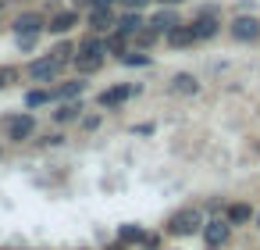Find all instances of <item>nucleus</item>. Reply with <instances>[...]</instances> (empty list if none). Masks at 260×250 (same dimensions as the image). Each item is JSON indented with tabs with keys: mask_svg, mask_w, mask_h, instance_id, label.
Listing matches in <instances>:
<instances>
[{
	"mask_svg": "<svg viewBox=\"0 0 260 250\" xmlns=\"http://www.w3.org/2000/svg\"><path fill=\"white\" fill-rule=\"evenodd\" d=\"M203 211H196V207H182L178 214H171V221H168V232L171 236H192V232H203Z\"/></svg>",
	"mask_w": 260,
	"mask_h": 250,
	"instance_id": "nucleus-1",
	"label": "nucleus"
},
{
	"mask_svg": "<svg viewBox=\"0 0 260 250\" xmlns=\"http://www.w3.org/2000/svg\"><path fill=\"white\" fill-rule=\"evenodd\" d=\"M189 25L196 29V36H200V40H214V36L221 33V15H217V8H200V11H196V18H192Z\"/></svg>",
	"mask_w": 260,
	"mask_h": 250,
	"instance_id": "nucleus-2",
	"label": "nucleus"
},
{
	"mask_svg": "<svg viewBox=\"0 0 260 250\" xmlns=\"http://www.w3.org/2000/svg\"><path fill=\"white\" fill-rule=\"evenodd\" d=\"M228 33H232V40H239V43H253V40H260V18H253V15H235L232 25H228Z\"/></svg>",
	"mask_w": 260,
	"mask_h": 250,
	"instance_id": "nucleus-3",
	"label": "nucleus"
},
{
	"mask_svg": "<svg viewBox=\"0 0 260 250\" xmlns=\"http://www.w3.org/2000/svg\"><path fill=\"white\" fill-rule=\"evenodd\" d=\"M228 236H232V221L228 218H210L207 225H203V239H207V246H224L228 243Z\"/></svg>",
	"mask_w": 260,
	"mask_h": 250,
	"instance_id": "nucleus-4",
	"label": "nucleus"
},
{
	"mask_svg": "<svg viewBox=\"0 0 260 250\" xmlns=\"http://www.w3.org/2000/svg\"><path fill=\"white\" fill-rule=\"evenodd\" d=\"M29 75H32L36 82H54V79L61 75V61H57V58H40V61L29 65Z\"/></svg>",
	"mask_w": 260,
	"mask_h": 250,
	"instance_id": "nucleus-5",
	"label": "nucleus"
},
{
	"mask_svg": "<svg viewBox=\"0 0 260 250\" xmlns=\"http://www.w3.org/2000/svg\"><path fill=\"white\" fill-rule=\"evenodd\" d=\"M32 132H36V118H32V115H18V118L8 122V140H15V143L29 140Z\"/></svg>",
	"mask_w": 260,
	"mask_h": 250,
	"instance_id": "nucleus-6",
	"label": "nucleus"
},
{
	"mask_svg": "<svg viewBox=\"0 0 260 250\" xmlns=\"http://www.w3.org/2000/svg\"><path fill=\"white\" fill-rule=\"evenodd\" d=\"M164 40H168V47H175V50L200 43V36H196V29H192V25H175L171 33H164Z\"/></svg>",
	"mask_w": 260,
	"mask_h": 250,
	"instance_id": "nucleus-7",
	"label": "nucleus"
},
{
	"mask_svg": "<svg viewBox=\"0 0 260 250\" xmlns=\"http://www.w3.org/2000/svg\"><path fill=\"white\" fill-rule=\"evenodd\" d=\"M89 29H93V33H111V29H118L114 11H111V8H93V11H89Z\"/></svg>",
	"mask_w": 260,
	"mask_h": 250,
	"instance_id": "nucleus-8",
	"label": "nucleus"
},
{
	"mask_svg": "<svg viewBox=\"0 0 260 250\" xmlns=\"http://www.w3.org/2000/svg\"><path fill=\"white\" fill-rule=\"evenodd\" d=\"M132 93H139V86H111V90H104L96 100H100V107H118V104H125Z\"/></svg>",
	"mask_w": 260,
	"mask_h": 250,
	"instance_id": "nucleus-9",
	"label": "nucleus"
},
{
	"mask_svg": "<svg viewBox=\"0 0 260 250\" xmlns=\"http://www.w3.org/2000/svg\"><path fill=\"white\" fill-rule=\"evenodd\" d=\"M43 29H47V25H43L40 15H18V18H15V33H18V36H40Z\"/></svg>",
	"mask_w": 260,
	"mask_h": 250,
	"instance_id": "nucleus-10",
	"label": "nucleus"
},
{
	"mask_svg": "<svg viewBox=\"0 0 260 250\" xmlns=\"http://www.w3.org/2000/svg\"><path fill=\"white\" fill-rule=\"evenodd\" d=\"M224 218H228L232 225H249V221L256 218V211H253L249 204L239 200V204H228V207H224Z\"/></svg>",
	"mask_w": 260,
	"mask_h": 250,
	"instance_id": "nucleus-11",
	"label": "nucleus"
},
{
	"mask_svg": "<svg viewBox=\"0 0 260 250\" xmlns=\"http://www.w3.org/2000/svg\"><path fill=\"white\" fill-rule=\"evenodd\" d=\"M150 25L164 36V33H171V29H175V25H182V22H178V15H175V8H160V11L150 18Z\"/></svg>",
	"mask_w": 260,
	"mask_h": 250,
	"instance_id": "nucleus-12",
	"label": "nucleus"
},
{
	"mask_svg": "<svg viewBox=\"0 0 260 250\" xmlns=\"http://www.w3.org/2000/svg\"><path fill=\"white\" fill-rule=\"evenodd\" d=\"M171 93L192 97V93H200V79H196V75H189V72H178V75L171 79Z\"/></svg>",
	"mask_w": 260,
	"mask_h": 250,
	"instance_id": "nucleus-13",
	"label": "nucleus"
},
{
	"mask_svg": "<svg viewBox=\"0 0 260 250\" xmlns=\"http://www.w3.org/2000/svg\"><path fill=\"white\" fill-rule=\"evenodd\" d=\"M72 25H79V11H61V15H54V18H50V25H47V29H50V33H57V36H61V33H68V29H72Z\"/></svg>",
	"mask_w": 260,
	"mask_h": 250,
	"instance_id": "nucleus-14",
	"label": "nucleus"
},
{
	"mask_svg": "<svg viewBox=\"0 0 260 250\" xmlns=\"http://www.w3.org/2000/svg\"><path fill=\"white\" fill-rule=\"evenodd\" d=\"M143 25H150V22H143V15H139V11H125V15L118 18V29H121L125 36H136Z\"/></svg>",
	"mask_w": 260,
	"mask_h": 250,
	"instance_id": "nucleus-15",
	"label": "nucleus"
},
{
	"mask_svg": "<svg viewBox=\"0 0 260 250\" xmlns=\"http://www.w3.org/2000/svg\"><path fill=\"white\" fill-rule=\"evenodd\" d=\"M100 65H104V54H79L75 58L79 75H93V72H100Z\"/></svg>",
	"mask_w": 260,
	"mask_h": 250,
	"instance_id": "nucleus-16",
	"label": "nucleus"
},
{
	"mask_svg": "<svg viewBox=\"0 0 260 250\" xmlns=\"http://www.w3.org/2000/svg\"><path fill=\"white\" fill-rule=\"evenodd\" d=\"M125 40H128V36H125L121 29H111V33H107V40H104L107 54H128V50H125Z\"/></svg>",
	"mask_w": 260,
	"mask_h": 250,
	"instance_id": "nucleus-17",
	"label": "nucleus"
},
{
	"mask_svg": "<svg viewBox=\"0 0 260 250\" xmlns=\"http://www.w3.org/2000/svg\"><path fill=\"white\" fill-rule=\"evenodd\" d=\"M75 50H79V54H107V47H104V40H96V36H82Z\"/></svg>",
	"mask_w": 260,
	"mask_h": 250,
	"instance_id": "nucleus-18",
	"label": "nucleus"
},
{
	"mask_svg": "<svg viewBox=\"0 0 260 250\" xmlns=\"http://www.w3.org/2000/svg\"><path fill=\"white\" fill-rule=\"evenodd\" d=\"M82 90H86V82H82V79L64 82V86H57V90H54V100H61V97H82Z\"/></svg>",
	"mask_w": 260,
	"mask_h": 250,
	"instance_id": "nucleus-19",
	"label": "nucleus"
},
{
	"mask_svg": "<svg viewBox=\"0 0 260 250\" xmlns=\"http://www.w3.org/2000/svg\"><path fill=\"white\" fill-rule=\"evenodd\" d=\"M50 100H54V90H32V93L25 97L29 107H43V104H50Z\"/></svg>",
	"mask_w": 260,
	"mask_h": 250,
	"instance_id": "nucleus-20",
	"label": "nucleus"
},
{
	"mask_svg": "<svg viewBox=\"0 0 260 250\" xmlns=\"http://www.w3.org/2000/svg\"><path fill=\"white\" fill-rule=\"evenodd\" d=\"M79 111H82V104L68 100V104H64L61 111H54V118H57V122H75V118H79Z\"/></svg>",
	"mask_w": 260,
	"mask_h": 250,
	"instance_id": "nucleus-21",
	"label": "nucleus"
},
{
	"mask_svg": "<svg viewBox=\"0 0 260 250\" xmlns=\"http://www.w3.org/2000/svg\"><path fill=\"white\" fill-rule=\"evenodd\" d=\"M72 54H79V50H75L72 43H57V47L50 50V58H57L61 65H68V61H72Z\"/></svg>",
	"mask_w": 260,
	"mask_h": 250,
	"instance_id": "nucleus-22",
	"label": "nucleus"
},
{
	"mask_svg": "<svg viewBox=\"0 0 260 250\" xmlns=\"http://www.w3.org/2000/svg\"><path fill=\"white\" fill-rule=\"evenodd\" d=\"M121 65H128V68H143V65H150V58L139 54V50H128V54H121Z\"/></svg>",
	"mask_w": 260,
	"mask_h": 250,
	"instance_id": "nucleus-23",
	"label": "nucleus"
},
{
	"mask_svg": "<svg viewBox=\"0 0 260 250\" xmlns=\"http://www.w3.org/2000/svg\"><path fill=\"white\" fill-rule=\"evenodd\" d=\"M139 239H146L139 225H121V243H139Z\"/></svg>",
	"mask_w": 260,
	"mask_h": 250,
	"instance_id": "nucleus-24",
	"label": "nucleus"
},
{
	"mask_svg": "<svg viewBox=\"0 0 260 250\" xmlns=\"http://www.w3.org/2000/svg\"><path fill=\"white\" fill-rule=\"evenodd\" d=\"M121 4H125L128 11H139V8H146V4H150V0H121Z\"/></svg>",
	"mask_w": 260,
	"mask_h": 250,
	"instance_id": "nucleus-25",
	"label": "nucleus"
},
{
	"mask_svg": "<svg viewBox=\"0 0 260 250\" xmlns=\"http://www.w3.org/2000/svg\"><path fill=\"white\" fill-rule=\"evenodd\" d=\"M8 79H11V72H8V68H0V90H4V82H8Z\"/></svg>",
	"mask_w": 260,
	"mask_h": 250,
	"instance_id": "nucleus-26",
	"label": "nucleus"
},
{
	"mask_svg": "<svg viewBox=\"0 0 260 250\" xmlns=\"http://www.w3.org/2000/svg\"><path fill=\"white\" fill-rule=\"evenodd\" d=\"M114 0H93V8H111Z\"/></svg>",
	"mask_w": 260,
	"mask_h": 250,
	"instance_id": "nucleus-27",
	"label": "nucleus"
},
{
	"mask_svg": "<svg viewBox=\"0 0 260 250\" xmlns=\"http://www.w3.org/2000/svg\"><path fill=\"white\" fill-rule=\"evenodd\" d=\"M160 4H164V8H175V4H182V0H160Z\"/></svg>",
	"mask_w": 260,
	"mask_h": 250,
	"instance_id": "nucleus-28",
	"label": "nucleus"
},
{
	"mask_svg": "<svg viewBox=\"0 0 260 250\" xmlns=\"http://www.w3.org/2000/svg\"><path fill=\"white\" fill-rule=\"evenodd\" d=\"M253 221H256V229H260V211H256V218H253Z\"/></svg>",
	"mask_w": 260,
	"mask_h": 250,
	"instance_id": "nucleus-29",
	"label": "nucleus"
},
{
	"mask_svg": "<svg viewBox=\"0 0 260 250\" xmlns=\"http://www.w3.org/2000/svg\"><path fill=\"white\" fill-rule=\"evenodd\" d=\"M210 250H214V246H210Z\"/></svg>",
	"mask_w": 260,
	"mask_h": 250,
	"instance_id": "nucleus-30",
	"label": "nucleus"
}]
</instances>
